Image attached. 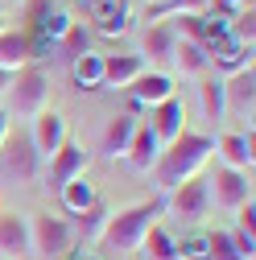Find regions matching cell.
<instances>
[{"mask_svg": "<svg viewBox=\"0 0 256 260\" xmlns=\"http://www.w3.org/2000/svg\"><path fill=\"white\" fill-rule=\"evenodd\" d=\"M215 153V137H203V133H190V128H182V133L162 149V157H157L153 166V178L162 190H174L182 186L186 178H199V170L211 161Z\"/></svg>", "mask_w": 256, "mask_h": 260, "instance_id": "1", "label": "cell"}, {"mask_svg": "<svg viewBox=\"0 0 256 260\" xmlns=\"http://www.w3.org/2000/svg\"><path fill=\"white\" fill-rule=\"evenodd\" d=\"M162 211H166V199H153V203H137V207H124L120 215H108V223H104V244L112 248V252H137L141 248V240L149 236V227L162 219Z\"/></svg>", "mask_w": 256, "mask_h": 260, "instance_id": "2", "label": "cell"}, {"mask_svg": "<svg viewBox=\"0 0 256 260\" xmlns=\"http://www.w3.org/2000/svg\"><path fill=\"white\" fill-rule=\"evenodd\" d=\"M50 100V79L46 71L38 67H21L9 83V116H21V120H34Z\"/></svg>", "mask_w": 256, "mask_h": 260, "instance_id": "3", "label": "cell"}, {"mask_svg": "<svg viewBox=\"0 0 256 260\" xmlns=\"http://www.w3.org/2000/svg\"><path fill=\"white\" fill-rule=\"evenodd\" d=\"M38 166H42V157H38L34 141H29V128L9 133V141L0 145V174L9 182H17V186H29L38 178Z\"/></svg>", "mask_w": 256, "mask_h": 260, "instance_id": "4", "label": "cell"}, {"mask_svg": "<svg viewBox=\"0 0 256 260\" xmlns=\"http://www.w3.org/2000/svg\"><path fill=\"white\" fill-rule=\"evenodd\" d=\"M166 207H170V215H174L178 223H186V227L203 223L207 211H211V186H207V178H186L182 186H174L170 199H166Z\"/></svg>", "mask_w": 256, "mask_h": 260, "instance_id": "5", "label": "cell"}, {"mask_svg": "<svg viewBox=\"0 0 256 260\" xmlns=\"http://www.w3.org/2000/svg\"><path fill=\"white\" fill-rule=\"evenodd\" d=\"M223 104H228V116H240L252 128V112H256V71L252 67H240L232 71V79H223Z\"/></svg>", "mask_w": 256, "mask_h": 260, "instance_id": "6", "label": "cell"}, {"mask_svg": "<svg viewBox=\"0 0 256 260\" xmlns=\"http://www.w3.org/2000/svg\"><path fill=\"white\" fill-rule=\"evenodd\" d=\"M29 240H34L38 256H62L71 248V223L58 215H38L29 219Z\"/></svg>", "mask_w": 256, "mask_h": 260, "instance_id": "7", "label": "cell"}, {"mask_svg": "<svg viewBox=\"0 0 256 260\" xmlns=\"http://www.w3.org/2000/svg\"><path fill=\"white\" fill-rule=\"evenodd\" d=\"M29 141H34L42 161H50L62 145H67V120H62L58 112H50V108H42L34 116V124H29Z\"/></svg>", "mask_w": 256, "mask_h": 260, "instance_id": "8", "label": "cell"}, {"mask_svg": "<svg viewBox=\"0 0 256 260\" xmlns=\"http://www.w3.org/2000/svg\"><path fill=\"white\" fill-rule=\"evenodd\" d=\"M211 186V203H219V207H228V211H236V207H244L248 199H252V182H248V174H240V170H215V178L207 182Z\"/></svg>", "mask_w": 256, "mask_h": 260, "instance_id": "9", "label": "cell"}, {"mask_svg": "<svg viewBox=\"0 0 256 260\" xmlns=\"http://www.w3.org/2000/svg\"><path fill=\"white\" fill-rule=\"evenodd\" d=\"M87 161H91V153H87L83 145L67 141V145H62V149L50 157V186H54V190H62L67 182L83 178V174H87Z\"/></svg>", "mask_w": 256, "mask_h": 260, "instance_id": "10", "label": "cell"}, {"mask_svg": "<svg viewBox=\"0 0 256 260\" xmlns=\"http://www.w3.org/2000/svg\"><path fill=\"white\" fill-rule=\"evenodd\" d=\"M215 153L223 157V166L228 170H248L252 174V161H256V133L248 128V133H223L215 141Z\"/></svg>", "mask_w": 256, "mask_h": 260, "instance_id": "11", "label": "cell"}, {"mask_svg": "<svg viewBox=\"0 0 256 260\" xmlns=\"http://www.w3.org/2000/svg\"><path fill=\"white\" fill-rule=\"evenodd\" d=\"M0 252H5V256H29V252H34V240H29V215H17V211L0 215Z\"/></svg>", "mask_w": 256, "mask_h": 260, "instance_id": "12", "label": "cell"}, {"mask_svg": "<svg viewBox=\"0 0 256 260\" xmlns=\"http://www.w3.org/2000/svg\"><path fill=\"white\" fill-rule=\"evenodd\" d=\"M149 128H153V137H157V141H166V145L186 128V108H182L178 95H170L166 104L149 108Z\"/></svg>", "mask_w": 256, "mask_h": 260, "instance_id": "13", "label": "cell"}, {"mask_svg": "<svg viewBox=\"0 0 256 260\" xmlns=\"http://www.w3.org/2000/svg\"><path fill=\"white\" fill-rule=\"evenodd\" d=\"M157 157H162V141L153 137V128H149V124H137V133H133V141H128L124 161H128L137 174H149V170L157 166Z\"/></svg>", "mask_w": 256, "mask_h": 260, "instance_id": "14", "label": "cell"}, {"mask_svg": "<svg viewBox=\"0 0 256 260\" xmlns=\"http://www.w3.org/2000/svg\"><path fill=\"white\" fill-rule=\"evenodd\" d=\"M128 91H133V100L141 108H157V104H166L170 95H174V79L166 71H141L137 83L128 87Z\"/></svg>", "mask_w": 256, "mask_h": 260, "instance_id": "15", "label": "cell"}, {"mask_svg": "<svg viewBox=\"0 0 256 260\" xmlns=\"http://www.w3.org/2000/svg\"><path fill=\"white\" fill-rule=\"evenodd\" d=\"M145 71V58L141 54H104V87H133L137 75Z\"/></svg>", "mask_w": 256, "mask_h": 260, "instance_id": "16", "label": "cell"}, {"mask_svg": "<svg viewBox=\"0 0 256 260\" xmlns=\"http://www.w3.org/2000/svg\"><path fill=\"white\" fill-rule=\"evenodd\" d=\"M34 62V46H29V34H17V29H0V71L17 75L21 67Z\"/></svg>", "mask_w": 256, "mask_h": 260, "instance_id": "17", "label": "cell"}, {"mask_svg": "<svg viewBox=\"0 0 256 260\" xmlns=\"http://www.w3.org/2000/svg\"><path fill=\"white\" fill-rule=\"evenodd\" d=\"M137 133V116H112L108 128H104V157H124L128 153V141Z\"/></svg>", "mask_w": 256, "mask_h": 260, "instance_id": "18", "label": "cell"}, {"mask_svg": "<svg viewBox=\"0 0 256 260\" xmlns=\"http://www.w3.org/2000/svg\"><path fill=\"white\" fill-rule=\"evenodd\" d=\"M174 46H178L174 21H162V25H149V29H145V54H149L153 62H170V58H174Z\"/></svg>", "mask_w": 256, "mask_h": 260, "instance_id": "19", "label": "cell"}, {"mask_svg": "<svg viewBox=\"0 0 256 260\" xmlns=\"http://www.w3.org/2000/svg\"><path fill=\"white\" fill-rule=\"evenodd\" d=\"M71 75H75V83H79L83 91H95V87H104V54H95V50L79 54V58L71 62Z\"/></svg>", "mask_w": 256, "mask_h": 260, "instance_id": "20", "label": "cell"}, {"mask_svg": "<svg viewBox=\"0 0 256 260\" xmlns=\"http://www.w3.org/2000/svg\"><path fill=\"white\" fill-rule=\"evenodd\" d=\"M174 67L182 71V75H203L211 62H207V50L199 46V42H186V38H178V46H174Z\"/></svg>", "mask_w": 256, "mask_h": 260, "instance_id": "21", "label": "cell"}, {"mask_svg": "<svg viewBox=\"0 0 256 260\" xmlns=\"http://www.w3.org/2000/svg\"><path fill=\"white\" fill-rule=\"evenodd\" d=\"M58 194H62V207H67L71 215H83L87 207H95V203H100V194H95V186H91L87 178H75V182H67Z\"/></svg>", "mask_w": 256, "mask_h": 260, "instance_id": "22", "label": "cell"}, {"mask_svg": "<svg viewBox=\"0 0 256 260\" xmlns=\"http://www.w3.org/2000/svg\"><path fill=\"white\" fill-rule=\"evenodd\" d=\"M199 104H203V116L211 124L228 120V104H223V79H203L199 83Z\"/></svg>", "mask_w": 256, "mask_h": 260, "instance_id": "23", "label": "cell"}, {"mask_svg": "<svg viewBox=\"0 0 256 260\" xmlns=\"http://www.w3.org/2000/svg\"><path fill=\"white\" fill-rule=\"evenodd\" d=\"M174 244H178V240L166 232L162 223H153V227H149V236L141 240V248L149 252V260H178V248H174Z\"/></svg>", "mask_w": 256, "mask_h": 260, "instance_id": "24", "label": "cell"}, {"mask_svg": "<svg viewBox=\"0 0 256 260\" xmlns=\"http://www.w3.org/2000/svg\"><path fill=\"white\" fill-rule=\"evenodd\" d=\"M75 219H79V232H83L87 240H100V236H104V223H108V207L95 203V207H87V211L75 215Z\"/></svg>", "mask_w": 256, "mask_h": 260, "instance_id": "25", "label": "cell"}, {"mask_svg": "<svg viewBox=\"0 0 256 260\" xmlns=\"http://www.w3.org/2000/svg\"><path fill=\"white\" fill-rule=\"evenodd\" d=\"M203 260H244L228 232H207V256Z\"/></svg>", "mask_w": 256, "mask_h": 260, "instance_id": "26", "label": "cell"}, {"mask_svg": "<svg viewBox=\"0 0 256 260\" xmlns=\"http://www.w3.org/2000/svg\"><path fill=\"white\" fill-rule=\"evenodd\" d=\"M174 29H178V38L203 46V38H207V17H199V13H178V17H174Z\"/></svg>", "mask_w": 256, "mask_h": 260, "instance_id": "27", "label": "cell"}, {"mask_svg": "<svg viewBox=\"0 0 256 260\" xmlns=\"http://www.w3.org/2000/svg\"><path fill=\"white\" fill-rule=\"evenodd\" d=\"M236 46H244V50H252V38H256V13L252 9H244V13H236V25H232V34H228Z\"/></svg>", "mask_w": 256, "mask_h": 260, "instance_id": "28", "label": "cell"}, {"mask_svg": "<svg viewBox=\"0 0 256 260\" xmlns=\"http://www.w3.org/2000/svg\"><path fill=\"white\" fill-rule=\"evenodd\" d=\"M58 42H62V58H67V62H75L79 54H87V29H83V25H71Z\"/></svg>", "mask_w": 256, "mask_h": 260, "instance_id": "29", "label": "cell"}, {"mask_svg": "<svg viewBox=\"0 0 256 260\" xmlns=\"http://www.w3.org/2000/svg\"><path fill=\"white\" fill-rule=\"evenodd\" d=\"M207 5H211V0H157L153 13H157V17H166V13H174V17H178V13H199V17H203Z\"/></svg>", "mask_w": 256, "mask_h": 260, "instance_id": "30", "label": "cell"}, {"mask_svg": "<svg viewBox=\"0 0 256 260\" xmlns=\"http://www.w3.org/2000/svg\"><path fill=\"white\" fill-rule=\"evenodd\" d=\"M178 248V260H203L207 256V236H182V244H174Z\"/></svg>", "mask_w": 256, "mask_h": 260, "instance_id": "31", "label": "cell"}, {"mask_svg": "<svg viewBox=\"0 0 256 260\" xmlns=\"http://www.w3.org/2000/svg\"><path fill=\"white\" fill-rule=\"evenodd\" d=\"M236 227H244V232L256 236V207H252V199H248L244 207H236Z\"/></svg>", "mask_w": 256, "mask_h": 260, "instance_id": "32", "label": "cell"}, {"mask_svg": "<svg viewBox=\"0 0 256 260\" xmlns=\"http://www.w3.org/2000/svg\"><path fill=\"white\" fill-rule=\"evenodd\" d=\"M9 133H13V128H9V112H5V108H0V145H5V141H9Z\"/></svg>", "mask_w": 256, "mask_h": 260, "instance_id": "33", "label": "cell"}, {"mask_svg": "<svg viewBox=\"0 0 256 260\" xmlns=\"http://www.w3.org/2000/svg\"><path fill=\"white\" fill-rule=\"evenodd\" d=\"M228 9H236V13H244V9H252V0H223Z\"/></svg>", "mask_w": 256, "mask_h": 260, "instance_id": "34", "label": "cell"}, {"mask_svg": "<svg viewBox=\"0 0 256 260\" xmlns=\"http://www.w3.org/2000/svg\"><path fill=\"white\" fill-rule=\"evenodd\" d=\"M9 83H13V75H9V71H0V95H9Z\"/></svg>", "mask_w": 256, "mask_h": 260, "instance_id": "35", "label": "cell"}, {"mask_svg": "<svg viewBox=\"0 0 256 260\" xmlns=\"http://www.w3.org/2000/svg\"><path fill=\"white\" fill-rule=\"evenodd\" d=\"M0 29H5V21H0Z\"/></svg>", "mask_w": 256, "mask_h": 260, "instance_id": "36", "label": "cell"}]
</instances>
